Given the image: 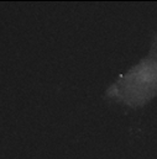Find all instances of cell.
I'll return each mask as SVG.
<instances>
[{
	"mask_svg": "<svg viewBox=\"0 0 157 159\" xmlns=\"http://www.w3.org/2000/svg\"><path fill=\"white\" fill-rule=\"evenodd\" d=\"M156 98L157 31H152L147 54L108 85L104 91V99L130 110H140Z\"/></svg>",
	"mask_w": 157,
	"mask_h": 159,
	"instance_id": "6da1fadb",
	"label": "cell"
}]
</instances>
